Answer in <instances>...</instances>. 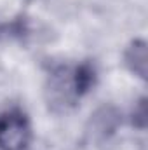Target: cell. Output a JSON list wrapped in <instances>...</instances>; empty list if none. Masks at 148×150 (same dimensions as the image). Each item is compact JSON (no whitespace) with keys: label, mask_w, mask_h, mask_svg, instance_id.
<instances>
[{"label":"cell","mask_w":148,"mask_h":150,"mask_svg":"<svg viewBox=\"0 0 148 150\" xmlns=\"http://www.w3.org/2000/svg\"><path fill=\"white\" fill-rule=\"evenodd\" d=\"M124 59L127 68L134 75L145 79L147 74V44L143 40H134L127 51L124 52Z\"/></svg>","instance_id":"7a4b0ae2"},{"label":"cell","mask_w":148,"mask_h":150,"mask_svg":"<svg viewBox=\"0 0 148 150\" xmlns=\"http://www.w3.org/2000/svg\"><path fill=\"white\" fill-rule=\"evenodd\" d=\"M32 140V126L28 117L19 110L0 117V150H26Z\"/></svg>","instance_id":"6da1fadb"}]
</instances>
